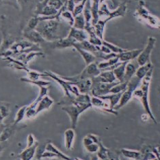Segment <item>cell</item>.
<instances>
[{
  "label": "cell",
  "instance_id": "83f0119b",
  "mask_svg": "<svg viewBox=\"0 0 160 160\" xmlns=\"http://www.w3.org/2000/svg\"><path fill=\"white\" fill-rule=\"evenodd\" d=\"M127 83L128 82H120L114 87H112L110 90V93L111 94H117L120 92H123L127 89Z\"/></svg>",
  "mask_w": 160,
  "mask_h": 160
},
{
  "label": "cell",
  "instance_id": "ba28073f",
  "mask_svg": "<svg viewBox=\"0 0 160 160\" xmlns=\"http://www.w3.org/2000/svg\"><path fill=\"white\" fill-rule=\"evenodd\" d=\"M92 82H103V83H113L116 82V78L112 70H109L101 73L97 77L92 79Z\"/></svg>",
  "mask_w": 160,
  "mask_h": 160
},
{
  "label": "cell",
  "instance_id": "9c48e42d",
  "mask_svg": "<svg viewBox=\"0 0 160 160\" xmlns=\"http://www.w3.org/2000/svg\"><path fill=\"white\" fill-rule=\"evenodd\" d=\"M23 37L28 41L36 44H42V43H45L47 41L36 30L23 32Z\"/></svg>",
  "mask_w": 160,
  "mask_h": 160
},
{
  "label": "cell",
  "instance_id": "d6a6232c",
  "mask_svg": "<svg viewBox=\"0 0 160 160\" xmlns=\"http://www.w3.org/2000/svg\"><path fill=\"white\" fill-rule=\"evenodd\" d=\"M27 108H28L27 106H24V107H23V108H20V110H19V112H17V118H16V120H15V122H14V125H17V123H19V122L21 121V120H22V119L23 118L25 114H26Z\"/></svg>",
  "mask_w": 160,
  "mask_h": 160
},
{
  "label": "cell",
  "instance_id": "4dcf8cb0",
  "mask_svg": "<svg viewBox=\"0 0 160 160\" xmlns=\"http://www.w3.org/2000/svg\"><path fill=\"white\" fill-rule=\"evenodd\" d=\"M14 132V129L12 127H6L3 129V132H2L1 136H0V142L6 141L11 137L12 134Z\"/></svg>",
  "mask_w": 160,
  "mask_h": 160
},
{
  "label": "cell",
  "instance_id": "c3c4849f",
  "mask_svg": "<svg viewBox=\"0 0 160 160\" xmlns=\"http://www.w3.org/2000/svg\"><path fill=\"white\" fill-rule=\"evenodd\" d=\"M129 160H136V159H129Z\"/></svg>",
  "mask_w": 160,
  "mask_h": 160
},
{
  "label": "cell",
  "instance_id": "d590c367",
  "mask_svg": "<svg viewBox=\"0 0 160 160\" xmlns=\"http://www.w3.org/2000/svg\"><path fill=\"white\" fill-rule=\"evenodd\" d=\"M21 80H22V81L34 83V84H36V85H38L39 87L40 86H45L50 84V82H45V81H37V80H36V81H32V80H28V79H24V78L21 79Z\"/></svg>",
  "mask_w": 160,
  "mask_h": 160
},
{
  "label": "cell",
  "instance_id": "74e56055",
  "mask_svg": "<svg viewBox=\"0 0 160 160\" xmlns=\"http://www.w3.org/2000/svg\"><path fill=\"white\" fill-rule=\"evenodd\" d=\"M42 75H44L38 73V72H34V71L29 72V76H30V78L32 80V81H36V80H37L38 79L40 76H42Z\"/></svg>",
  "mask_w": 160,
  "mask_h": 160
},
{
  "label": "cell",
  "instance_id": "44dd1931",
  "mask_svg": "<svg viewBox=\"0 0 160 160\" xmlns=\"http://www.w3.org/2000/svg\"><path fill=\"white\" fill-rule=\"evenodd\" d=\"M53 103V100L51 99L49 97L45 96L44 98H42V99L38 102V106L35 112V115L39 113L40 112L49 108Z\"/></svg>",
  "mask_w": 160,
  "mask_h": 160
},
{
  "label": "cell",
  "instance_id": "2e32d148",
  "mask_svg": "<svg viewBox=\"0 0 160 160\" xmlns=\"http://www.w3.org/2000/svg\"><path fill=\"white\" fill-rule=\"evenodd\" d=\"M77 42L78 41L74 38L67 37L62 39L58 40V41H54L53 43L54 47H57V48H65V47H73L75 43Z\"/></svg>",
  "mask_w": 160,
  "mask_h": 160
},
{
  "label": "cell",
  "instance_id": "8d00e7d4",
  "mask_svg": "<svg viewBox=\"0 0 160 160\" xmlns=\"http://www.w3.org/2000/svg\"><path fill=\"white\" fill-rule=\"evenodd\" d=\"M1 3H5V4L12 5L16 8H19L18 5L19 4L17 0H0V4Z\"/></svg>",
  "mask_w": 160,
  "mask_h": 160
},
{
  "label": "cell",
  "instance_id": "7dc6e473",
  "mask_svg": "<svg viewBox=\"0 0 160 160\" xmlns=\"http://www.w3.org/2000/svg\"><path fill=\"white\" fill-rule=\"evenodd\" d=\"M151 160H158L157 158H155V159H151Z\"/></svg>",
  "mask_w": 160,
  "mask_h": 160
},
{
  "label": "cell",
  "instance_id": "f907efd6",
  "mask_svg": "<svg viewBox=\"0 0 160 160\" xmlns=\"http://www.w3.org/2000/svg\"><path fill=\"white\" fill-rule=\"evenodd\" d=\"M99 160H103V159H99Z\"/></svg>",
  "mask_w": 160,
  "mask_h": 160
},
{
  "label": "cell",
  "instance_id": "836d02e7",
  "mask_svg": "<svg viewBox=\"0 0 160 160\" xmlns=\"http://www.w3.org/2000/svg\"><path fill=\"white\" fill-rule=\"evenodd\" d=\"M110 12L109 11L108 9L106 3H103L102 6H101V7L100 10L98 11V14H99V16H101V17L106 16L108 18L109 16H110Z\"/></svg>",
  "mask_w": 160,
  "mask_h": 160
},
{
  "label": "cell",
  "instance_id": "5bb4252c",
  "mask_svg": "<svg viewBox=\"0 0 160 160\" xmlns=\"http://www.w3.org/2000/svg\"><path fill=\"white\" fill-rule=\"evenodd\" d=\"M127 62H119V64H118V66L115 67L113 70H112L118 82H124L125 67Z\"/></svg>",
  "mask_w": 160,
  "mask_h": 160
},
{
  "label": "cell",
  "instance_id": "b9f144b4",
  "mask_svg": "<svg viewBox=\"0 0 160 160\" xmlns=\"http://www.w3.org/2000/svg\"><path fill=\"white\" fill-rule=\"evenodd\" d=\"M73 1H74L75 3H79L80 2H82L83 0H73Z\"/></svg>",
  "mask_w": 160,
  "mask_h": 160
},
{
  "label": "cell",
  "instance_id": "1f68e13d",
  "mask_svg": "<svg viewBox=\"0 0 160 160\" xmlns=\"http://www.w3.org/2000/svg\"><path fill=\"white\" fill-rule=\"evenodd\" d=\"M102 45L108 47L111 52L112 53H121L125 51L124 49L120 48V47L116 46V45H114L113 44H112V43L108 42L105 41H102Z\"/></svg>",
  "mask_w": 160,
  "mask_h": 160
},
{
  "label": "cell",
  "instance_id": "60d3db41",
  "mask_svg": "<svg viewBox=\"0 0 160 160\" xmlns=\"http://www.w3.org/2000/svg\"><path fill=\"white\" fill-rule=\"evenodd\" d=\"M91 160H99V158H98L97 155H94L93 157H92Z\"/></svg>",
  "mask_w": 160,
  "mask_h": 160
},
{
  "label": "cell",
  "instance_id": "277c9868",
  "mask_svg": "<svg viewBox=\"0 0 160 160\" xmlns=\"http://www.w3.org/2000/svg\"><path fill=\"white\" fill-rule=\"evenodd\" d=\"M134 15L138 20L144 21L151 28L160 29V19L148 11L145 7V2L142 0L139 2V6L136 9Z\"/></svg>",
  "mask_w": 160,
  "mask_h": 160
},
{
  "label": "cell",
  "instance_id": "f35d334b",
  "mask_svg": "<svg viewBox=\"0 0 160 160\" xmlns=\"http://www.w3.org/2000/svg\"><path fill=\"white\" fill-rule=\"evenodd\" d=\"M152 152H153L154 155H155L156 158L158 160H160V147L152 148Z\"/></svg>",
  "mask_w": 160,
  "mask_h": 160
},
{
  "label": "cell",
  "instance_id": "3957f363",
  "mask_svg": "<svg viewBox=\"0 0 160 160\" xmlns=\"http://www.w3.org/2000/svg\"><path fill=\"white\" fill-rule=\"evenodd\" d=\"M72 104L71 105H66L62 108V110L66 112L70 116L71 121V127L72 129H75L77 125L78 120L79 116L83 112L86 110L87 109L92 107L91 103H85L80 102L75 100H72Z\"/></svg>",
  "mask_w": 160,
  "mask_h": 160
},
{
  "label": "cell",
  "instance_id": "e575fe53",
  "mask_svg": "<svg viewBox=\"0 0 160 160\" xmlns=\"http://www.w3.org/2000/svg\"><path fill=\"white\" fill-rule=\"evenodd\" d=\"M86 150L88 151L90 153H94V152H97V151H99V143H93L90 145H88V146L86 147Z\"/></svg>",
  "mask_w": 160,
  "mask_h": 160
},
{
  "label": "cell",
  "instance_id": "603a6c76",
  "mask_svg": "<svg viewBox=\"0 0 160 160\" xmlns=\"http://www.w3.org/2000/svg\"><path fill=\"white\" fill-rule=\"evenodd\" d=\"M75 48L78 50V52L81 54L82 56L83 57V60H85L86 64L88 66V64H91L92 62H94V61L96 60V57L92 53H90L89 52H87V51L83 50L82 49L79 48L78 47H75Z\"/></svg>",
  "mask_w": 160,
  "mask_h": 160
},
{
  "label": "cell",
  "instance_id": "bcb514c9",
  "mask_svg": "<svg viewBox=\"0 0 160 160\" xmlns=\"http://www.w3.org/2000/svg\"><path fill=\"white\" fill-rule=\"evenodd\" d=\"M17 1H18V2H19V3H21V0H17Z\"/></svg>",
  "mask_w": 160,
  "mask_h": 160
},
{
  "label": "cell",
  "instance_id": "681fc988",
  "mask_svg": "<svg viewBox=\"0 0 160 160\" xmlns=\"http://www.w3.org/2000/svg\"><path fill=\"white\" fill-rule=\"evenodd\" d=\"M25 1H29V0H25Z\"/></svg>",
  "mask_w": 160,
  "mask_h": 160
},
{
  "label": "cell",
  "instance_id": "f1b7e54d",
  "mask_svg": "<svg viewBox=\"0 0 160 160\" xmlns=\"http://www.w3.org/2000/svg\"><path fill=\"white\" fill-rule=\"evenodd\" d=\"M39 22H40V21L38 20V16H35V17H32L31 19L29 20L27 26H26V28H25V30H23V32L35 30L36 26H37Z\"/></svg>",
  "mask_w": 160,
  "mask_h": 160
},
{
  "label": "cell",
  "instance_id": "f6af8a7d",
  "mask_svg": "<svg viewBox=\"0 0 160 160\" xmlns=\"http://www.w3.org/2000/svg\"><path fill=\"white\" fill-rule=\"evenodd\" d=\"M2 147H1V145H0V152L2 151Z\"/></svg>",
  "mask_w": 160,
  "mask_h": 160
},
{
  "label": "cell",
  "instance_id": "e0dca14e",
  "mask_svg": "<svg viewBox=\"0 0 160 160\" xmlns=\"http://www.w3.org/2000/svg\"><path fill=\"white\" fill-rule=\"evenodd\" d=\"M38 146V143H35L33 146L28 147L19 155L21 160H32L36 153V148Z\"/></svg>",
  "mask_w": 160,
  "mask_h": 160
},
{
  "label": "cell",
  "instance_id": "8fae6325",
  "mask_svg": "<svg viewBox=\"0 0 160 160\" xmlns=\"http://www.w3.org/2000/svg\"><path fill=\"white\" fill-rule=\"evenodd\" d=\"M142 49H138V50H133V51H126L118 53L117 56L119 58V60L124 62H129L131 60H133L136 59L140 55V53L142 52Z\"/></svg>",
  "mask_w": 160,
  "mask_h": 160
},
{
  "label": "cell",
  "instance_id": "484cf974",
  "mask_svg": "<svg viewBox=\"0 0 160 160\" xmlns=\"http://www.w3.org/2000/svg\"><path fill=\"white\" fill-rule=\"evenodd\" d=\"M118 61H119V58L117 56L113 58H111V59H109L108 60H105L104 62H100L97 65V66L99 69L107 68L108 67H112L113 66H114L115 64H116L118 62Z\"/></svg>",
  "mask_w": 160,
  "mask_h": 160
},
{
  "label": "cell",
  "instance_id": "ac0fdd59",
  "mask_svg": "<svg viewBox=\"0 0 160 160\" xmlns=\"http://www.w3.org/2000/svg\"><path fill=\"white\" fill-rule=\"evenodd\" d=\"M126 9H127V6H126V2H123L121 3V5L119 6L117 10H114V11L110 12V16H109L107 19H105L104 21L105 22H108V21H110V19H114V18L116 17H124L125 12H126Z\"/></svg>",
  "mask_w": 160,
  "mask_h": 160
},
{
  "label": "cell",
  "instance_id": "cb8c5ba5",
  "mask_svg": "<svg viewBox=\"0 0 160 160\" xmlns=\"http://www.w3.org/2000/svg\"><path fill=\"white\" fill-rule=\"evenodd\" d=\"M99 151H97V155L98 158L99 159H103V160H110L109 158H110V151L103 146L101 140L99 142Z\"/></svg>",
  "mask_w": 160,
  "mask_h": 160
},
{
  "label": "cell",
  "instance_id": "4316f807",
  "mask_svg": "<svg viewBox=\"0 0 160 160\" xmlns=\"http://www.w3.org/2000/svg\"><path fill=\"white\" fill-rule=\"evenodd\" d=\"M86 26V21L84 16L82 14H80L79 15L75 17V21L73 24V28L79 29V30H83Z\"/></svg>",
  "mask_w": 160,
  "mask_h": 160
},
{
  "label": "cell",
  "instance_id": "30bf717a",
  "mask_svg": "<svg viewBox=\"0 0 160 160\" xmlns=\"http://www.w3.org/2000/svg\"><path fill=\"white\" fill-rule=\"evenodd\" d=\"M137 60L136 61H129L127 63L125 67V73L124 77V82H128L136 74L137 69L139 67Z\"/></svg>",
  "mask_w": 160,
  "mask_h": 160
},
{
  "label": "cell",
  "instance_id": "7c38bea8",
  "mask_svg": "<svg viewBox=\"0 0 160 160\" xmlns=\"http://www.w3.org/2000/svg\"><path fill=\"white\" fill-rule=\"evenodd\" d=\"M67 37H70L75 39L78 42H82L86 41L89 38L88 32L83 30H79L75 28H71V30Z\"/></svg>",
  "mask_w": 160,
  "mask_h": 160
},
{
  "label": "cell",
  "instance_id": "ee69618b",
  "mask_svg": "<svg viewBox=\"0 0 160 160\" xmlns=\"http://www.w3.org/2000/svg\"><path fill=\"white\" fill-rule=\"evenodd\" d=\"M75 160H82V159H79V158H75Z\"/></svg>",
  "mask_w": 160,
  "mask_h": 160
},
{
  "label": "cell",
  "instance_id": "9a60e30c",
  "mask_svg": "<svg viewBox=\"0 0 160 160\" xmlns=\"http://www.w3.org/2000/svg\"><path fill=\"white\" fill-rule=\"evenodd\" d=\"M121 153L127 158L136 160H144V154L142 153L141 151L123 148L121 150Z\"/></svg>",
  "mask_w": 160,
  "mask_h": 160
},
{
  "label": "cell",
  "instance_id": "7a4b0ae2",
  "mask_svg": "<svg viewBox=\"0 0 160 160\" xmlns=\"http://www.w3.org/2000/svg\"><path fill=\"white\" fill-rule=\"evenodd\" d=\"M152 71H153V68H151V70L148 72V73L145 75V77L141 80L140 87L139 88H137L134 90V92L133 93V97L136 98V99H138L140 101L143 105L144 110L146 111L148 116H149V118H150L155 123L157 124V121H156L154 115L152 113L148 101L149 86H150V83L152 79Z\"/></svg>",
  "mask_w": 160,
  "mask_h": 160
},
{
  "label": "cell",
  "instance_id": "d6986e66",
  "mask_svg": "<svg viewBox=\"0 0 160 160\" xmlns=\"http://www.w3.org/2000/svg\"><path fill=\"white\" fill-rule=\"evenodd\" d=\"M122 93L123 92H120L117 94H112L110 95H108L107 94V95L102 96V97H100L104 100H108L110 104L111 108L112 110H114V107L116 105H118L120 100H121Z\"/></svg>",
  "mask_w": 160,
  "mask_h": 160
},
{
  "label": "cell",
  "instance_id": "8992f818",
  "mask_svg": "<svg viewBox=\"0 0 160 160\" xmlns=\"http://www.w3.org/2000/svg\"><path fill=\"white\" fill-rule=\"evenodd\" d=\"M156 42V38L154 37H149L146 47L142 49L140 55L136 58L139 66H143L148 62H150V56Z\"/></svg>",
  "mask_w": 160,
  "mask_h": 160
},
{
  "label": "cell",
  "instance_id": "ab89813d",
  "mask_svg": "<svg viewBox=\"0 0 160 160\" xmlns=\"http://www.w3.org/2000/svg\"><path fill=\"white\" fill-rule=\"evenodd\" d=\"M34 143V136L32 134H30L28 136V147H30L32 146H33Z\"/></svg>",
  "mask_w": 160,
  "mask_h": 160
},
{
  "label": "cell",
  "instance_id": "f546056e",
  "mask_svg": "<svg viewBox=\"0 0 160 160\" xmlns=\"http://www.w3.org/2000/svg\"><path fill=\"white\" fill-rule=\"evenodd\" d=\"M60 16L62 17L64 19L67 21V22L68 23V25H70L71 26H73L75 19L73 15H72L71 12L68 11L67 10H63V11L61 12Z\"/></svg>",
  "mask_w": 160,
  "mask_h": 160
},
{
  "label": "cell",
  "instance_id": "7402d4cb",
  "mask_svg": "<svg viewBox=\"0 0 160 160\" xmlns=\"http://www.w3.org/2000/svg\"><path fill=\"white\" fill-rule=\"evenodd\" d=\"M152 68H153V66H152V63L150 62L144 64L143 66L138 67L136 72L135 75L138 78H139L140 80H142L145 77V75L148 73V72Z\"/></svg>",
  "mask_w": 160,
  "mask_h": 160
},
{
  "label": "cell",
  "instance_id": "7bdbcfd3",
  "mask_svg": "<svg viewBox=\"0 0 160 160\" xmlns=\"http://www.w3.org/2000/svg\"><path fill=\"white\" fill-rule=\"evenodd\" d=\"M49 160H64V159H60V158H58V159H51Z\"/></svg>",
  "mask_w": 160,
  "mask_h": 160
},
{
  "label": "cell",
  "instance_id": "52a82bcc",
  "mask_svg": "<svg viewBox=\"0 0 160 160\" xmlns=\"http://www.w3.org/2000/svg\"><path fill=\"white\" fill-rule=\"evenodd\" d=\"M120 82L113 83H103V82H92L91 93L93 97H102L107 95L110 93L112 87L118 84Z\"/></svg>",
  "mask_w": 160,
  "mask_h": 160
},
{
  "label": "cell",
  "instance_id": "4fadbf2b",
  "mask_svg": "<svg viewBox=\"0 0 160 160\" xmlns=\"http://www.w3.org/2000/svg\"><path fill=\"white\" fill-rule=\"evenodd\" d=\"M73 83L78 86L81 94H88L90 91H91L92 86V79H80L75 81Z\"/></svg>",
  "mask_w": 160,
  "mask_h": 160
},
{
  "label": "cell",
  "instance_id": "5b68a950",
  "mask_svg": "<svg viewBox=\"0 0 160 160\" xmlns=\"http://www.w3.org/2000/svg\"><path fill=\"white\" fill-rule=\"evenodd\" d=\"M141 80L138 78L136 75H134L133 77L127 83V89L123 92L121 100H120L119 103L118 105H116L114 107V110L116 111H118L119 109L122 108L124 105H125L129 101L132 99L133 97V93L139 85L140 84Z\"/></svg>",
  "mask_w": 160,
  "mask_h": 160
},
{
  "label": "cell",
  "instance_id": "d4e9b609",
  "mask_svg": "<svg viewBox=\"0 0 160 160\" xmlns=\"http://www.w3.org/2000/svg\"><path fill=\"white\" fill-rule=\"evenodd\" d=\"M45 150L47 151H50L52 152L53 153H55L56 155H57L58 158L62 159L64 160H72V159L71 158H69L68 156L64 155L63 152H62L58 150V149L55 147L52 143H48L47 144Z\"/></svg>",
  "mask_w": 160,
  "mask_h": 160
},
{
  "label": "cell",
  "instance_id": "ffe728a7",
  "mask_svg": "<svg viewBox=\"0 0 160 160\" xmlns=\"http://www.w3.org/2000/svg\"><path fill=\"white\" fill-rule=\"evenodd\" d=\"M75 137V133L74 129H68L64 132V140H65V147L67 150H70L72 148V144Z\"/></svg>",
  "mask_w": 160,
  "mask_h": 160
},
{
  "label": "cell",
  "instance_id": "6da1fadb",
  "mask_svg": "<svg viewBox=\"0 0 160 160\" xmlns=\"http://www.w3.org/2000/svg\"><path fill=\"white\" fill-rule=\"evenodd\" d=\"M71 26L60 21V18L40 21L35 30L47 41H56L67 38Z\"/></svg>",
  "mask_w": 160,
  "mask_h": 160
},
{
  "label": "cell",
  "instance_id": "816d5d0a",
  "mask_svg": "<svg viewBox=\"0 0 160 160\" xmlns=\"http://www.w3.org/2000/svg\"><path fill=\"white\" fill-rule=\"evenodd\" d=\"M19 160H21V159H19Z\"/></svg>",
  "mask_w": 160,
  "mask_h": 160
}]
</instances>
